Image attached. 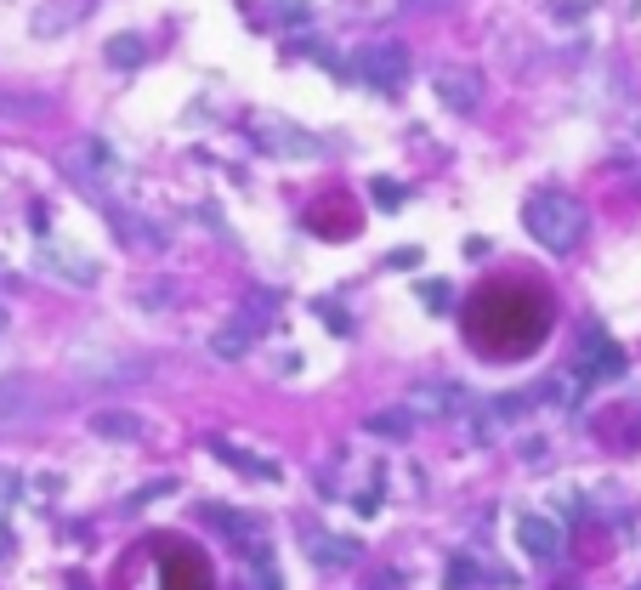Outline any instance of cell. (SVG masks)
<instances>
[{"label": "cell", "instance_id": "cell-2", "mask_svg": "<svg viewBox=\"0 0 641 590\" xmlns=\"http://www.w3.org/2000/svg\"><path fill=\"white\" fill-rule=\"evenodd\" d=\"M573 375H579V381H619L624 375V352L607 341V330L590 324V330L579 335V364H573Z\"/></svg>", "mask_w": 641, "mask_h": 590}, {"label": "cell", "instance_id": "cell-14", "mask_svg": "<svg viewBox=\"0 0 641 590\" xmlns=\"http://www.w3.org/2000/svg\"><path fill=\"white\" fill-rule=\"evenodd\" d=\"M91 432H103V437H142V420L108 409V415H91Z\"/></svg>", "mask_w": 641, "mask_h": 590}, {"label": "cell", "instance_id": "cell-9", "mask_svg": "<svg viewBox=\"0 0 641 590\" xmlns=\"http://www.w3.org/2000/svg\"><path fill=\"white\" fill-rule=\"evenodd\" d=\"M307 545H312V562H324V568H352L358 562V545L341 534H312L307 528Z\"/></svg>", "mask_w": 641, "mask_h": 590}, {"label": "cell", "instance_id": "cell-24", "mask_svg": "<svg viewBox=\"0 0 641 590\" xmlns=\"http://www.w3.org/2000/svg\"><path fill=\"white\" fill-rule=\"evenodd\" d=\"M0 335H6V313H0Z\"/></svg>", "mask_w": 641, "mask_h": 590}, {"label": "cell", "instance_id": "cell-15", "mask_svg": "<svg viewBox=\"0 0 641 590\" xmlns=\"http://www.w3.org/2000/svg\"><path fill=\"white\" fill-rule=\"evenodd\" d=\"M108 57H114V69H137V63H142V40L137 35H114V40H108Z\"/></svg>", "mask_w": 641, "mask_h": 590}, {"label": "cell", "instance_id": "cell-21", "mask_svg": "<svg viewBox=\"0 0 641 590\" xmlns=\"http://www.w3.org/2000/svg\"><path fill=\"white\" fill-rule=\"evenodd\" d=\"M278 12H284L290 23H307V6H301V0H278Z\"/></svg>", "mask_w": 641, "mask_h": 590}, {"label": "cell", "instance_id": "cell-19", "mask_svg": "<svg viewBox=\"0 0 641 590\" xmlns=\"http://www.w3.org/2000/svg\"><path fill=\"white\" fill-rule=\"evenodd\" d=\"M318 313L330 318V330H335V335H347V330H352V324H347V313H341V307H330V301H318Z\"/></svg>", "mask_w": 641, "mask_h": 590}, {"label": "cell", "instance_id": "cell-6", "mask_svg": "<svg viewBox=\"0 0 641 590\" xmlns=\"http://www.w3.org/2000/svg\"><path fill=\"white\" fill-rule=\"evenodd\" d=\"M432 86H437V97H443L454 114H471V108L483 103V80H477L471 69H437Z\"/></svg>", "mask_w": 641, "mask_h": 590}, {"label": "cell", "instance_id": "cell-13", "mask_svg": "<svg viewBox=\"0 0 641 590\" xmlns=\"http://www.w3.org/2000/svg\"><path fill=\"white\" fill-rule=\"evenodd\" d=\"M23 415H35V392L0 381V420H23Z\"/></svg>", "mask_w": 641, "mask_h": 590}, {"label": "cell", "instance_id": "cell-17", "mask_svg": "<svg viewBox=\"0 0 641 590\" xmlns=\"http://www.w3.org/2000/svg\"><path fill=\"white\" fill-rule=\"evenodd\" d=\"M369 193H375V205H381V210H398L403 205V188L392 182V176H375V182H369Z\"/></svg>", "mask_w": 641, "mask_h": 590}, {"label": "cell", "instance_id": "cell-11", "mask_svg": "<svg viewBox=\"0 0 641 590\" xmlns=\"http://www.w3.org/2000/svg\"><path fill=\"white\" fill-rule=\"evenodd\" d=\"M364 432L369 437H386V443H403V437L415 432V415H409V409H381V415L364 420Z\"/></svg>", "mask_w": 641, "mask_h": 590}, {"label": "cell", "instance_id": "cell-8", "mask_svg": "<svg viewBox=\"0 0 641 590\" xmlns=\"http://www.w3.org/2000/svg\"><path fill=\"white\" fill-rule=\"evenodd\" d=\"M210 454H222L227 466L244 471V477H256V483H278V477H284V466H278V460L250 454V449H239V443H227V437H210Z\"/></svg>", "mask_w": 641, "mask_h": 590}, {"label": "cell", "instance_id": "cell-7", "mask_svg": "<svg viewBox=\"0 0 641 590\" xmlns=\"http://www.w3.org/2000/svg\"><path fill=\"white\" fill-rule=\"evenodd\" d=\"M517 539H522V551L539 556V562H556V556H562V522L556 517H522Z\"/></svg>", "mask_w": 641, "mask_h": 590}, {"label": "cell", "instance_id": "cell-16", "mask_svg": "<svg viewBox=\"0 0 641 590\" xmlns=\"http://www.w3.org/2000/svg\"><path fill=\"white\" fill-rule=\"evenodd\" d=\"M477 579H483V573H477V562H471V556H454L449 573H443V585H449V590H471Z\"/></svg>", "mask_w": 641, "mask_h": 590}, {"label": "cell", "instance_id": "cell-20", "mask_svg": "<svg viewBox=\"0 0 641 590\" xmlns=\"http://www.w3.org/2000/svg\"><path fill=\"white\" fill-rule=\"evenodd\" d=\"M352 505H358L364 517H375V511H381V488H364V494H358V500H352Z\"/></svg>", "mask_w": 641, "mask_h": 590}, {"label": "cell", "instance_id": "cell-12", "mask_svg": "<svg viewBox=\"0 0 641 590\" xmlns=\"http://www.w3.org/2000/svg\"><path fill=\"white\" fill-rule=\"evenodd\" d=\"M210 352L216 358H244L250 352V324H227V330L210 335Z\"/></svg>", "mask_w": 641, "mask_h": 590}, {"label": "cell", "instance_id": "cell-22", "mask_svg": "<svg viewBox=\"0 0 641 590\" xmlns=\"http://www.w3.org/2000/svg\"><path fill=\"white\" fill-rule=\"evenodd\" d=\"M426 301H432V307H449V284H426Z\"/></svg>", "mask_w": 641, "mask_h": 590}, {"label": "cell", "instance_id": "cell-3", "mask_svg": "<svg viewBox=\"0 0 641 590\" xmlns=\"http://www.w3.org/2000/svg\"><path fill=\"white\" fill-rule=\"evenodd\" d=\"M352 69H358V80H369L375 91H398L403 74H409V52H403V46H392V40H386V46H364Z\"/></svg>", "mask_w": 641, "mask_h": 590}, {"label": "cell", "instance_id": "cell-10", "mask_svg": "<svg viewBox=\"0 0 641 590\" xmlns=\"http://www.w3.org/2000/svg\"><path fill=\"white\" fill-rule=\"evenodd\" d=\"M165 590H210L205 562H188V556H165Z\"/></svg>", "mask_w": 641, "mask_h": 590}, {"label": "cell", "instance_id": "cell-23", "mask_svg": "<svg viewBox=\"0 0 641 590\" xmlns=\"http://www.w3.org/2000/svg\"><path fill=\"white\" fill-rule=\"evenodd\" d=\"M403 6H420V12H432V6H443V0H403Z\"/></svg>", "mask_w": 641, "mask_h": 590}, {"label": "cell", "instance_id": "cell-18", "mask_svg": "<svg viewBox=\"0 0 641 590\" xmlns=\"http://www.w3.org/2000/svg\"><path fill=\"white\" fill-rule=\"evenodd\" d=\"M12 494H18V477H12V471H0V517H6ZM0 556H6V534H0Z\"/></svg>", "mask_w": 641, "mask_h": 590}, {"label": "cell", "instance_id": "cell-5", "mask_svg": "<svg viewBox=\"0 0 641 590\" xmlns=\"http://www.w3.org/2000/svg\"><path fill=\"white\" fill-rule=\"evenodd\" d=\"M256 142L267 148V154H284V159H318L324 154V142L318 137H307V131H295V125H284V120H261L256 125Z\"/></svg>", "mask_w": 641, "mask_h": 590}, {"label": "cell", "instance_id": "cell-1", "mask_svg": "<svg viewBox=\"0 0 641 590\" xmlns=\"http://www.w3.org/2000/svg\"><path fill=\"white\" fill-rule=\"evenodd\" d=\"M522 227H528L545 250L568 256L573 244L585 239V205L568 199V193H534V199L522 205Z\"/></svg>", "mask_w": 641, "mask_h": 590}, {"label": "cell", "instance_id": "cell-4", "mask_svg": "<svg viewBox=\"0 0 641 590\" xmlns=\"http://www.w3.org/2000/svg\"><path fill=\"white\" fill-rule=\"evenodd\" d=\"M466 403H471V398H466V386H460V381H420V386H409L403 409H409V415L449 420V415H460Z\"/></svg>", "mask_w": 641, "mask_h": 590}]
</instances>
